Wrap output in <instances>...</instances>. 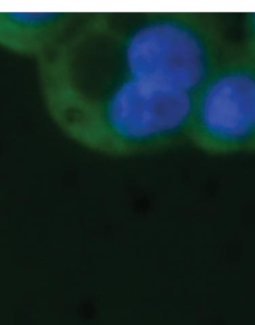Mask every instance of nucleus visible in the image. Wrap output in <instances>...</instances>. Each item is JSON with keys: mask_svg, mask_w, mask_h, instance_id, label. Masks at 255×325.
Wrapping results in <instances>:
<instances>
[{"mask_svg": "<svg viewBox=\"0 0 255 325\" xmlns=\"http://www.w3.org/2000/svg\"><path fill=\"white\" fill-rule=\"evenodd\" d=\"M79 14L0 12V46L13 53L42 58L72 33Z\"/></svg>", "mask_w": 255, "mask_h": 325, "instance_id": "4", "label": "nucleus"}, {"mask_svg": "<svg viewBox=\"0 0 255 325\" xmlns=\"http://www.w3.org/2000/svg\"><path fill=\"white\" fill-rule=\"evenodd\" d=\"M243 39L240 45L255 60V12H248L243 19Z\"/></svg>", "mask_w": 255, "mask_h": 325, "instance_id": "5", "label": "nucleus"}, {"mask_svg": "<svg viewBox=\"0 0 255 325\" xmlns=\"http://www.w3.org/2000/svg\"><path fill=\"white\" fill-rule=\"evenodd\" d=\"M80 44L98 78H131L195 94L230 50L223 23L206 12L94 14Z\"/></svg>", "mask_w": 255, "mask_h": 325, "instance_id": "2", "label": "nucleus"}, {"mask_svg": "<svg viewBox=\"0 0 255 325\" xmlns=\"http://www.w3.org/2000/svg\"><path fill=\"white\" fill-rule=\"evenodd\" d=\"M186 139L210 154L255 151V60L240 44L193 95Z\"/></svg>", "mask_w": 255, "mask_h": 325, "instance_id": "3", "label": "nucleus"}, {"mask_svg": "<svg viewBox=\"0 0 255 325\" xmlns=\"http://www.w3.org/2000/svg\"><path fill=\"white\" fill-rule=\"evenodd\" d=\"M38 66L50 116L88 149L130 156L187 138L195 94L131 78L91 79L48 63Z\"/></svg>", "mask_w": 255, "mask_h": 325, "instance_id": "1", "label": "nucleus"}]
</instances>
